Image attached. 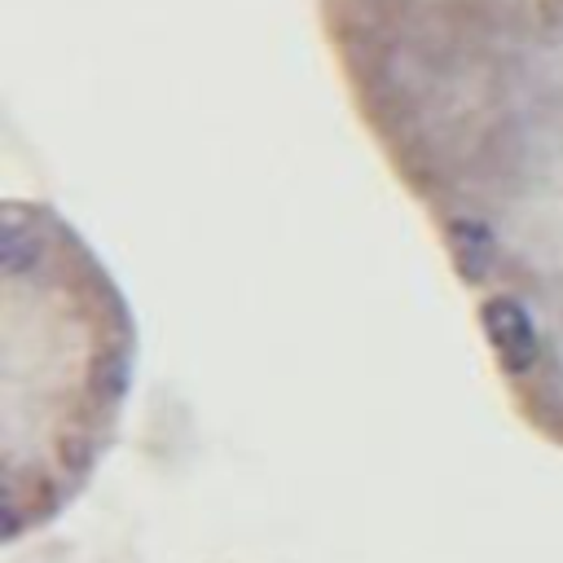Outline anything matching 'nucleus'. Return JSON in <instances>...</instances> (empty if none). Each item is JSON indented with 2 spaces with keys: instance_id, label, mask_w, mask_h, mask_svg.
<instances>
[{
  "instance_id": "nucleus-1",
  "label": "nucleus",
  "mask_w": 563,
  "mask_h": 563,
  "mask_svg": "<svg viewBox=\"0 0 563 563\" xmlns=\"http://www.w3.org/2000/svg\"><path fill=\"white\" fill-rule=\"evenodd\" d=\"M484 334H488L497 361H501L510 374L532 369L537 356H541L537 321H532V312H528L515 295H493V299L484 303Z\"/></svg>"
},
{
  "instance_id": "nucleus-2",
  "label": "nucleus",
  "mask_w": 563,
  "mask_h": 563,
  "mask_svg": "<svg viewBox=\"0 0 563 563\" xmlns=\"http://www.w3.org/2000/svg\"><path fill=\"white\" fill-rule=\"evenodd\" d=\"M453 255H457V268L466 277H484V268L493 264L497 246H493V233L479 224V220H457L453 224Z\"/></svg>"
},
{
  "instance_id": "nucleus-3",
  "label": "nucleus",
  "mask_w": 563,
  "mask_h": 563,
  "mask_svg": "<svg viewBox=\"0 0 563 563\" xmlns=\"http://www.w3.org/2000/svg\"><path fill=\"white\" fill-rule=\"evenodd\" d=\"M35 260H40L35 229H26L18 216H9V220H4V229H0V268H4L9 277H22Z\"/></svg>"
}]
</instances>
